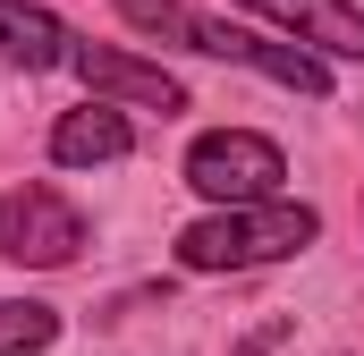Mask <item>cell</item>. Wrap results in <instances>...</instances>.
I'll use <instances>...</instances> for the list:
<instances>
[{"mask_svg": "<svg viewBox=\"0 0 364 356\" xmlns=\"http://www.w3.org/2000/svg\"><path fill=\"white\" fill-rule=\"evenodd\" d=\"M60 340V314L34 297H0V356H43Z\"/></svg>", "mask_w": 364, "mask_h": 356, "instance_id": "cell-8", "label": "cell"}, {"mask_svg": "<svg viewBox=\"0 0 364 356\" xmlns=\"http://www.w3.org/2000/svg\"><path fill=\"white\" fill-rule=\"evenodd\" d=\"M237 9L288 26L314 60H364V9L356 0H237Z\"/></svg>", "mask_w": 364, "mask_h": 356, "instance_id": "cell-5", "label": "cell"}, {"mask_svg": "<svg viewBox=\"0 0 364 356\" xmlns=\"http://www.w3.org/2000/svg\"><path fill=\"white\" fill-rule=\"evenodd\" d=\"M322 238V212L279 195V204H237V212H203L178 229V263L186 271H263V263H288Z\"/></svg>", "mask_w": 364, "mask_h": 356, "instance_id": "cell-1", "label": "cell"}, {"mask_svg": "<svg viewBox=\"0 0 364 356\" xmlns=\"http://www.w3.org/2000/svg\"><path fill=\"white\" fill-rule=\"evenodd\" d=\"M279 178L288 153L255 127H203L186 145V187L212 204V212H237V204H279Z\"/></svg>", "mask_w": 364, "mask_h": 356, "instance_id": "cell-2", "label": "cell"}, {"mask_svg": "<svg viewBox=\"0 0 364 356\" xmlns=\"http://www.w3.org/2000/svg\"><path fill=\"white\" fill-rule=\"evenodd\" d=\"M272 340H279V331H255V340H246L237 356H272Z\"/></svg>", "mask_w": 364, "mask_h": 356, "instance_id": "cell-9", "label": "cell"}, {"mask_svg": "<svg viewBox=\"0 0 364 356\" xmlns=\"http://www.w3.org/2000/svg\"><path fill=\"white\" fill-rule=\"evenodd\" d=\"M77 77H85L93 102H119V110H186V85L161 68V60H136V51H119V43H77V60H68Z\"/></svg>", "mask_w": 364, "mask_h": 356, "instance_id": "cell-4", "label": "cell"}, {"mask_svg": "<svg viewBox=\"0 0 364 356\" xmlns=\"http://www.w3.org/2000/svg\"><path fill=\"white\" fill-rule=\"evenodd\" d=\"M0 60L9 68H68L77 60V34L51 9H34V0H0Z\"/></svg>", "mask_w": 364, "mask_h": 356, "instance_id": "cell-7", "label": "cell"}, {"mask_svg": "<svg viewBox=\"0 0 364 356\" xmlns=\"http://www.w3.org/2000/svg\"><path fill=\"white\" fill-rule=\"evenodd\" d=\"M136 153V127L119 102H85V110H60L51 119V162L60 170H102V162H127Z\"/></svg>", "mask_w": 364, "mask_h": 356, "instance_id": "cell-6", "label": "cell"}, {"mask_svg": "<svg viewBox=\"0 0 364 356\" xmlns=\"http://www.w3.org/2000/svg\"><path fill=\"white\" fill-rule=\"evenodd\" d=\"M0 255L26 271H68L85 255V212L60 195V187H9L0 195Z\"/></svg>", "mask_w": 364, "mask_h": 356, "instance_id": "cell-3", "label": "cell"}]
</instances>
